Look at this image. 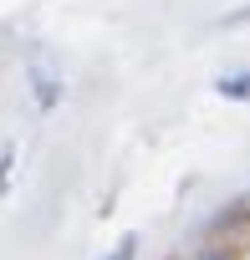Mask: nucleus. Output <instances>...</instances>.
<instances>
[{"mask_svg": "<svg viewBox=\"0 0 250 260\" xmlns=\"http://www.w3.org/2000/svg\"><path fill=\"white\" fill-rule=\"evenodd\" d=\"M133 250H138V240H133V235H122V240H117V245H112L102 260H133Z\"/></svg>", "mask_w": 250, "mask_h": 260, "instance_id": "2", "label": "nucleus"}, {"mask_svg": "<svg viewBox=\"0 0 250 260\" xmlns=\"http://www.w3.org/2000/svg\"><path fill=\"white\" fill-rule=\"evenodd\" d=\"M220 92H225V97H250V72H245V77H225Z\"/></svg>", "mask_w": 250, "mask_h": 260, "instance_id": "1", "label": "nucleus"}]
</instances>
